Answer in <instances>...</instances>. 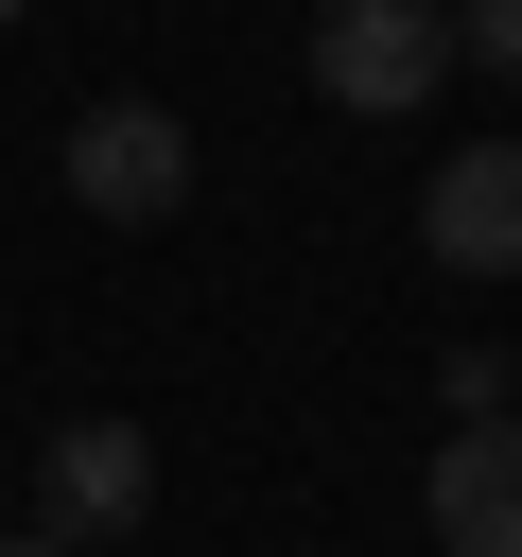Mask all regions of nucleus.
I'll use <instances>...</instances> for the list:
<instances>
[{
  "instance_id": "1",
  "label": "nucleus",
  "mask_w": 522,
  "mask_h": 557,
  "mask_svg": "<svg viewBox=\"0 0 522 557\" xmlns=\"http://www.w3.org/2000/svg\"><path fill=\"white\" fill-rule=\"evenodd\" d=\"M313 87L348 122H418L452 87V0H313Z\"/></svg>"
},
{
  "instance_id": "3",
  "label": "nucleus",
  "mask_w": 522,
  "mask_h": 557,
  "mask_svg": "<svg viewBox=\"0 0 522 557\" xmlns=\"http://www.w3.org/2000/svg\"><path fill=\"white\" fill-rule=\"evenodd\" d=\"M70 191H87L104 226H174V209H191V122H174V104H87V122H70Z\"/></svg>"
},
{
  "instance_id": "7",
  "label": "nucleus",
  "mask_w": 522,
  "mask_h": 557,
  "mask_svg": "<svg viewBox=\"0 0 522 557\" xmlns=\"http://www.w3.org/2000/svg\"><path fill=\"white\" fill-rule=\"evenodd\" d=\"M0 557H70V540H0Z\"/></svg>"
},
{
  "instance_id": "2",
  "label": "nucleus",
  "mask_w": 522,
  "mask_h": 557,
  "mask_svg": "<svg viewBox=\"0 0 522 557\" xmlns=\"http://www.w3.org/2000/svg\"><path fill=\"white\" fill-rule=\"evenodd\" d=\"M139 505H157V435L139 418H70L52 453H35V540H139Z\"/></svg>"
},
{
  "instance_id": "8",
  "label": "nucleus",
  "mask_w": 522,
  "mask_h": 557,
  "mask_svg": "<svg viewBox=\"0 0 522 557\" xmlns=\"http://www.w3.org/2000/svg\"><path fill=\"white\" fill-rule=\"evenodd\" d=\"M0 17H17V0H0Z\"/></svg>"
},
{
  "instance_id": "5",
  "label": "nucleus",
  "mask_w": 522,
  "mask_h": 557,
  "mask_svg": "<svg viewBox=\"0 0 522 557\" xmlns=\"http://www.w3.org/2000/svg\"><path fill=\"white\" fill-rule=\"evenodd\" d=\"M435 557H522V418H452V453H435Z\"/></svg>"
},
{
  "instance_id": "6",
  "label": "nucleus",
  "mask_w": 522,
  "mask_h": 557,
  "mask_svg": "<svg viewBox=\"0 0 522 557\" xmlns=\"http://www.w3.org/2000/svg\"><path fill=\"white\" fill-rule=\"evenodd\" d=\"M452 52H470V70H505V87H522V0H452Z\"/></svg>"
},
{
  "instance_id": "4",
  "label": "nucleus",
  "mask_w": 522,
  "mask_h": 557,
  "mask_svg": "<svg viewBox=\"0 0 522 557\" xmlns=\"http://www.w3.org/2000/svg\"><path fill=\"white\" fill-rule=\"evenodd\" d=\"M418 244L452 278H522V139H452L435 191H418Z\"/></svg>"
}]
</instances>
